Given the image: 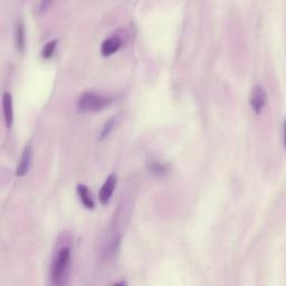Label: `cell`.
Segmentation results:
<instances>
[{
	"label": "cell",
	"instance_id": "cell-10",
	"mask_svg": "<svg viewBox=\"0 0 286 286\" xmlns=\"http://www.w3.org/2000/svg\"><path fill=\"white\" fill-rule=\"evenodd\" d=\"M56 45H57L56 39H53V41L47 43L46 45L44 46V48L42 50L43 58H49V57L53 56L55 48H56Z\"/></svg>",
	"mask_w": 286,
	"mask_h": 286
},
{
	"label": "cell",
	"instance_id": "cell-1",
	"mask_svg": "<svg viewBox=\"0 0 286 286\" xmlns=\"http://www.w3.org/2000/svg\"><path fill=\"white\" fill-rule=\"evenodd\" d=\"M71 262V249L62 247L58 249L51 264L50 277L54 285L62 286L67 283L69 279V267Z\"/></svg>",
	"mask_w": 286,
	"mask_h": 286
},
{
	"label": "cell",
	"instance_id": "cell-2",
	"mask_svg": "<svg viewBox=\"0 0 286 286\" xmlns=\"http://www.w3.org/2000/svg\"><path fill=\"white\" fill-rule=\"evenodd\" d=\"M112 97L95 92H84L79 95L77 109L81 112H97L111 104Z\"/></svg>",
	"mask_w": 286,
	"mask_h": 286
},
{
	"label": "cell",
	"instance_id": "cell-12",
	"mask_svg": "<svg viewBox=\"0 0 286 286\" xmlns=\"http://www.w3.org/2000/svg\"><path fill=\"white\" fill-rule=\"evenodd\" d=\"M113 128H114V119H112V120L107 121V122L105 123L104 128H103V131H102V136H101V138L106 137L107 134H109V133L111 132V130H112Z\"/></svg>",
	"mask_w": 286,
	"mask_h": 286
},
{
	"label": "cell",
	"instance_id": "cell-9",
	"mask_svg": "<svg viewBox=\"0 0 286 286\" xmlns=\"http://www.w3.org/2000/svg\"><path fill=\"white\" fill-rule=\"evenodd\" d=\"M15 42L17 49L23 50L24 46H25V28H24V24L22 21L17 22V25H16Z\"/></svg>",
	"mask_w": 286,
	"mask_h": 286
},
{
	"label": "cell",
	"instance_id": "cell-3",
	"mask_svg": "<svg viewBox=\"0 0 286 286\" xmlns=\"http://www.w3.org/2000/svg\"><path fill=\"white\" fill-rule=\"evenodd\" d=\"M266 98H267V96H266L264 87L262 85L254 86L252 98H250V105H252V109L256 114L262 113V111H263L266 104Z\"/></svg>",
	"mask_w": 286,
	"mask_h": 286
},
{
	"label": "cell",
	"instance_id": "cell-8",
	"mask_svg": "<svg viewBox=\"0 0 286 286\" xmlns=\"http://www.w3.org/2000/svg\"><path fill=\"white\" fill-rule=\"evenodd\" d=\"M77 193L79 196V199H81L83 205H84L86 208H89V209L94 208V200L89 191V188H87L86 186L78 185L77 186Z\"/></svg>",
	"mask_w": 286,
	"mask_h": 286
},
{
	"label": "cell",
	"instance_id": "cell-6",
	"mask_svg": "<svg viewBox=\"0 0 286 286\" xmlns=\"http://www.w3.org/2000/svg\"><path fill=\"white\" fill-rule=\"evenodd\" d=\"M31 162V146L30 144L26 145L25 149L23 151L21 161L17 166V170H16V174L18 177H23L27 171H28Z\"/></svg>",
	"mask_w": 286,
	"mask_h": 286
},
{
	"label": "cell",
	"instance_id": "cell-7",
	"mask_svg": "<svg viewBox=\"0 0 286 286\" xmlns=\"http://www.w3.org/2000/svg\"><path fill=\"white\" fill-rule=\"evenodd\" d=\"M2 106H3V115H5V121L8 128H10L14 120L13 112V98L10 93L5 92L2 96Z\"/></svg>",
	"mask_w": 286,
	"mask_h": 286
},
{
	"label": "cell",
	"instance_id": "cell-4",
	"mask_svg": "<svg viewBox=\"0 0 286 286\" xmlns=\"http://www.w3.org/2000/svg\"><path fill=\"white\" fill-rule=\"evenodd\" d=\"M115 186H117V176L112 173L106 178L104 184L101 187L100 196L98 197H100V201L103 205H106L107 202L110 201L111 197H112V194L114 192Z\"/></svg>",
	"mask_w": 286,
	"mask_h": 286
},
{
	"label": "cell",
	"instance_id": "cell-11",
	"mask_svg": "<svg viewBox=\"0 0 286 286\" xmlns=\"http://www.w3.org/2000/svg\"><path fill=\"white\" fill-rule=\"evenodd\" d=\"M150 170L153 173L157 174H164L167 172V167L165 165L158 164V162H153V164L150 165Z\"/></svg>",
	"mask_w": 286,
	"mask_h": 286
},
{
	"label": "cell",
	"instance_id": "cell-5",
	"mask_svg": "<svg viewBox=\"0 0 286 286\" xmlns=\"http://www.w3.org/2000/svg\"><path fill=\"white\" fill-rule=\"evenodd\" d=\"M121 46H122L121 37H119V36H112V37L105 39V41L102 43L101 54L103 56H111V55H113L115 51L120 49Z\"/></svg>",
	"mask_w": 286,
	"mask_h": 286
}]
</instances>
